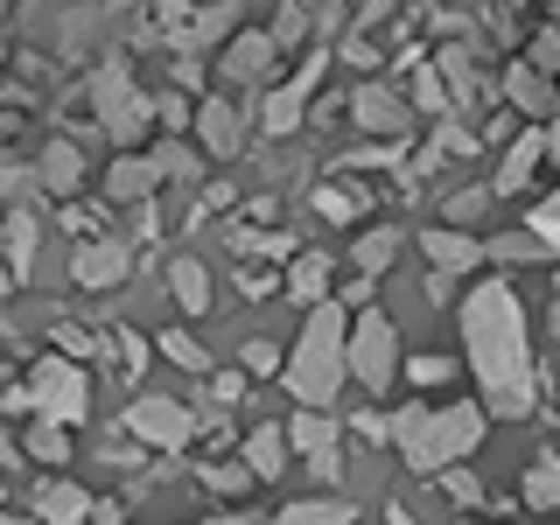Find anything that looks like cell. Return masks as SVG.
<instances>
[{
  "mask_svg": "<svg viewBox=\"0 0 560 525\" xmlns=\"http://www.w3.org/2000/svg\"><path fill=\"white\" fill-rule=\"evenodd\" d=\"M463 343H469V372L483 385V413H533L539 372H533V343H525V302L512 280H483L463 302Z\"/></svg>",
  "mask_w": 560,
  "mask_h": 525,
  "instance_id": "1",
  "label": "cell"
},
{
  "mask_svg": "<svg viewBox=\"0 0 560 525\" xmlns=\"http://www.w3.org/2000/svg\"><path fill=\"white\" fill-rule=\"evenodd\" d=\"M350 372V329H343V302H315L302 337H294V358H288V393L302 407H323L337 399V385Z\"/></svg>",
  "mask_w": 560,
  "mask_h": 525,
  "instance_id": "2",
  "label": "cell"
},
{
  "mask_svg": "<svg viewBox=\"0 0 560 525\" xmlns=\"http://www.w3.org/2000/svg\"><path fill=\"white\" fill-rule=\"evenodd\" d=\"M92 113H98V127L113 133L119 148H133V140L154 127V98L140 92V84H133L119 63H105L98 78H92Z\"/></svg>",
  "mask_w": 560,
  "mask_h": 525,
  "instance_id": "3",
  "label": "cell"
},
{
  "mask_svg": "<svg viewBox=\"0 0 560 525\" xmlns=\"http://www.w3.org/2000/svg\"><path fill=\"white\" fill-rule=\"evenodd\" d=\"M393 372H399V337H393V323H385L378 308H364L358 323H350V378L385 393Z\"/></svg>",
  "mask_w": 560,
  "mask_h": 525,
  "instance_id": "4",
  "label": "cell"
},
{
  "mask_svg": "<svg viewBox=\"0 0 560 525\" xmlns=\"http://www.w3.org/2000/svg\"><path fill=\"white\" fill-rule=\"evenodd\" d=\"M28 399H35V407H43L49 420H63V428L92 413V385H84V372H78L70 358H43V364H35Z\"/></svg>",
  "mask_w": 560,
  "mask_h": 525,
  "instance_id": "5",
  "label": "cell"
},
{
  "mask_svg": "<svg viewBox=\"0 0 560 525\" xmlns=\"http://www.w3.org/2000/svg\"><path fill=\"white\" fill-rule=\"evenodd\" d=\"M127 434L140 448H183L189 434H197V413H189L183 399H133V407H127Z\"/></svg>",
  "mask_w": 560,
  "mask_h": 525,
  "instance_id": "6",
  "label": "cell"
},
{
  "mask_svg": "<svg viewBox=\"0 0 560 525\" xmlns=\"http://www.w3.org/2000/svg\"><path fill=\"white\" fill-rule=\"evenodd\" d=\"M288 442L308 455V469L323 483H337V420H329V413H294L288 420Z\"/></svg>",
  "mask_w": 560,
  "mask_h": 525,
  "instance_id": "7",
  "label": "cell"
},
{
  "mask_svg": "<svg viewBox=\"0 0 560 525\" xmlns=\"http://www.w3.org/2000/svg\"><path fill=\"white\" fill-rule=\"evenodd\" d=\"M350 119H358L364 133H378V140H407V98L385 92V84H364V92L350 98Z\"/></svg>",
  "mask_w": 560,
  "mask_h": 525,
  "instance_id": "8",
  "label": "cell"
},
{
  "mask_svg": "<svg viewBox=\"0 0 560 525\" xmlns=\"http://www.w3.org/2000/svg\"><path fill=\"white\" fill-rule=\"evenodd\" d=\"M315 78H323V57H308V63L267 98V133H294V127H302V119H308V92H315Z\"/></svg>",
  "mask_w": 560,
  "mask_h": 525,
  "instance_id": "9",
  "label": "cell"
},
{
  "mask_svg": "<svg viewBox=\"0 0 560 525\" xmlns=\"http://www.w3.org/2000/svg\"><path fill=\"white\" fill-rule=\"evenodd\" d=\"M547 162V133H512L504 140V162H498V197H518V189H533V168Z\"/></svg>",
  "mask_w": 560,
  "mask_h": 525,
  "instance_id": "10",
  "label": "cell"
},
{
  "mask_svg": "<svg viewBox=\"0 0 560 525\" xmlns=\"http://www.w3.org/2000/svg\"><path fill=\"white\" fill-rule=\"evenodd\" d=\"M393 442L407 455V469H442V455H434V407H399L393 413Z\"/></svg>",
  "mask_w": 560,
  "mask_h": 525,
  "instance_id": "11",
  "label": "cell"
},
{
  "mask_svg": "<svg viewBox=\"0 0 560 525\" xmlns=\"http://www.w3.org/2000/svg\"><path fill=\"white\" fill-rule=\"evenodd\" d=\"M483 442V407H434V455L455 463Z\"/></svg>",
  "mask_w": 560,
  "mask_h": 525,
  "instance_id": "12",
  "label": "cell"
},
{
  "mask_svg": "<svg viewBox=\"0 0 560 525\" xmlns=\"http://www.w3.org/2000/svg\"><path fill=\"white\" fill-rule=\"evenodd\" d=\"M70 273H78V288H119V280H127V245H119V238H92V245H78Z\"/></svg>",
  "mask_w": 560,
  "mask_h": 525,
  "instance_id": "13",
  "label": "cell"
},
{
  "mask_svg": "<svg viewBox=\"0 0 560 525\" xmlns=\"http://www.w3.org/2000/svg\"><path fill=\"white\" fill-rule=\"evenodd\" d=\"M154 183H162L154 154H119V162L105 168V197H113V203H148Z\"/></svg>",
  "mask_w": 560,
  "mask_h": 525,
  "instance_id": "14",
  "label": "cell"
},
{
  "mask_svg": "<svg viewBox=\"0 0 560 525\" xmlns=\"http://www.w3.org/2000/svg\"><path fill=\"white\" fill-rule=\"evenodd\" d=\"M273 63V35H232V49L218 57V78L224 84H259Z\"/></svg>",
  "mask_w": 560,
  "mask_h": 525,
  "instance_id": "15",
  "label": "cell"
},
{
  "mask_svg": "<svg viewBox=\"0 0 560 525\" xmlns=\"http://www.w3.org/2000/svg\"><path fill=\"white\" fill-rule=\"evenodd\" d=\"M197 140H203V154L232 162V154L245 148V127H238V113L224 98H210V105H197Z\"/></svg>",
  "mask_w": 560,
  "mask_h": 525,
  "instance_id": "16",
  "label": "cell"
},
{
  "mask_svg": "<svg viewBox=\"0 0 560 525\" xmlns=\"http://www.w3.org/2000/svg\"><path fill=\"white\" fill-rule=\"evenodd\" d=\"M420 245H428L434 273H469V267H477V259L490 253V245H477V238H469V232H455V224H434V232L420 238Z\"/></svg>",
  "mask_w": 560,
  "mask_h": 525,
  "instance_id": "17",
  "label": "cell"
},
{
  "mask_svg": "<svg viewBox=\"0 0 560 525\" xmlns=\"http://www.w3.org/2000/svg\"><path fill=\"white\" fill-rule=\"evenodd\" d=\"M35 183H43L49 197H78V183H84V154L70 148V140H49L43 162H35Z\"/></svg>",
  "mask_w": 560,
  "mask_h": 525,
  "instance_id": "18",
  "label": "cell"
},
{
  "mask_svg": "<svg viewBox=\"0 0 560 525\" xmlns=\"http://www.w3.org/2000/svg\"><path fill=\"white\" fill-rule=\"evenodd\" d=\"M0 245H8L14 280L35 273V253H43V218H35V210H8V224H0Z\"/></svg>",
  "mask_w": 560,
  "mask_h": 525,
  "instance_id": "19",
  "label": "cell"
},
{
  "mask_svg": "<svg viewBox=\"0 0 560 525\" xmlns=\"http://www.w3.org/2000/svg\"><path fill=\"white\" fill-rule=\"evenodd\" d=\"M35 512H43V525H84L98 504L84 498L78 483H43V490H35Z\"/></svg>",
  "mask_w": 560,
  "mask_h": 525,
  "instance_id": "20",
  "label": "cell"
},
{
  "mask_svg": "<svg viewBox=\"0 0 560 525\" xmlns=\"http://www.w3.org/2000/svg\"><path fill=\"white\" fill-rule=\"evenodd\" d=\"M504 98H512L518 113H533V119H547V113H553V84L539 78L533 63H512V70H504Z\"/></svg>",
  "mask_w": 560,
  "mask_h": 525,
  "instance_id": "21",
  "label": "cell"
},
{
  "mask_svg": "<svg viewBox=\"0 0 560 525\" xmlns=\"http://www.w3.org/2000/svg\"><path fill=\"white\" fill-rule=\"evenodd\" d=\"M288 434H280V428H259L253 434V442H245V469H253V477L259 483H280V469H288Z\"/></svg>",
  "mask_w": 560,
  "mask_h": 525,
  "instance_id": "22",
  "label": "cell"
},
{
  "mask_svg": "<svg viewBox=\"0 0 560 525\" xmlns=\"http://www.w3.org/2000/svg\"><path fill=\"white\" fill-rule=\"evenodd\" d=\"M168 294L189 315H203L210 308V267H203V259H168Z\"/></svg>",
  "mask_w": 560,
  "mask_h": 525,
  "instance_id": "23",
  "label": "cell"
},
{
  "mask_svg": "<svg viewBox=\"0 0 560 525\" xmlns=\"http://www.w3.org/2000/svg\"><path fill=\"white\" fill-rule=\"evenodd\" d=\"M232 22H238V8H203V14H189V22H175V49H183V57H189V49L218 43V35L232 28Z\"/></svg>",
  "mask_w": 560,
  "mask_h": 525,
  "instance_id": "24",
  "label": "cell"
},
{
  "mask_svg": "<svg viewBox=\"0 0 560 525\" xmlns=\"http://www.w3.org/2000/svg\"><path fill=\"white\" fill-rule=\"evenodd\" d=\"M280 525H358V504L350 498H308V504H288Z\"/></svg>",
  "mask_w": 560,
  "mask_h": 525,
  "instance_id": "25",
  "label": "cell"
},
{
  "mask_svg": "<svg viewBox=\"0 0 560 525\" xmlns=\"http://www.w3.org/2000/svg\"><path fill=\"white\" fill-rule=\"evenodd\" d=\"M525 504L533 512H553L560 504V455H533L525 463Z\"/></svg>",
  "mask_w": 560,
  "mask_h": 525,
  "instance_id": "26",
  "label": "cell"
},
{
  "mask_svg": "<svg viewBox=\"0 0 560 525\" xmlns=\"http://www.w3.org/2000/svg\"><path fill=\"white\" fill-rule=\"evenodd\" d=\"M288 294H294V302H323V294H329V259L323 253H302L288 267Z\"/></svg>",
  "mask_w": 560,
  "mask_h": 525,
  "instance_id": "27",
  "label": "cell"
},
{
  "mask_svg": "<svg viewBox=\"0 0 560 525\" xmlns=\"http://www.w3.org/2000/svg\"><path fill=\"white\" fill-rule=\"evenodd\" d=\"M399 245H407V238H399L393 224H378V232H364V238H358V267H364V273H385V267L399 259Z\"/></svg>",
  "mask_w": 560,
  "mask_h": 525,
  "instance_id": "28",
  "label": "cell"
},
{
  "mask_svg": "<svg viewBox=\"0 0 560 525\" xmlns=\"http://www.w3.org/2000/svg\"><path fill=\"white\" fill-rule=\"evenodd\" d=\"M28 455H35V463H70V434H63V420H43V428H35L28 434Z\"/></svg>",
  "mask_w": 560,
  "mask_h": 525,
  "instance_id": "29",
  "label": "cell"
},
{
  "mask_svg": "<svg viewBox=\"0 0 560 525\" xmlns=\"http://www.w3.org/2000/svg\"><path fill=\"white\" fill-rule=\"evenodd\" d=\"M162 358H168V364H183V372H203L210 350L189 337V329H162Z\"/></svg>",
  "mask_w": 560,
  "mask_h": 525,
  "instance_id": "30",
  "label": "cell"
},
{
  "mask_svg": "<svg viewBox=\"0 0 560 525\" xmlns=\"http://www.w3.org/2000/svg\"><path fill=\"white\" fill-rule=\"evenodd\" d=\"M197 477H203V490H218V498H238V490H245V483H259V477H253V469H238V463H203V469H197Z\"/></svg>",
  "mask_w": 560,
  "mask_h": 525,
  "instance_id": "31",
  "label": "cell"
},
{
  "mask_svg": "<svg viewBox=\"0 0 560 525\" xmlns=\"http://www.w3.org/2000/svg\"><path fill=\"white\" fill-rule=\"evenodd\" d=\"M315 210H323L329 224H343V218H358V189H343V183H329V189H315Z\"/></svg>",
  "mask_w": 560,
  "mask_h": 525,
  "instance_id": "32",
  "label": "cell"
},
{
  "mask_svg": "<svg viewBox=\"0 0 560 525\" xmlns=\"http://www.w3.org/2000/svg\"><path fill=\"white\" fill-rule=\"evenodd\" d=\"M232 245H238L245 259H280L294 238H288V232H280V238H273V232H232Z\"/></svg>",
  "mask_w": 560,
  "mask_h": 525,
  "instance_id": "33",
  "label": "cell"
},
{
  "mask_svg": "<svg viewBox=\"0 0 560 525\" xmlns=\"http://www.w3.org/2000/svg\"><path fill=\"white\" fill-rule=\"evenodd\" d=\"M238 358H245V372H253V378H267V372H280V343H267V337H253V343L238 350Z\"/></svg>",
  "mask_w": 560,
  "mask_h": 525,
  "instance_id": "34",
  "label": "cell"
},
{
  "mask_svg": "<svg viewBox=\"0 0 560 525\" xmlns=\"http://www.w3.org/2000/svg\"><path fill=\"white\" fill-rule=\"evenodd\" d=\"M154 119H162V127H168V133H183V127H197V113H189V105H183V98H175V92H162V98H154Z\"/></svg>",
  "mask_w": 560,
  "mask_h": 525,
  "instance_id": "35",
  "label": "cell"
},
{
  "mask_svg": "<svg viewBox=\"0 0 560 525\" xmlns=\"http://www.w3.org/2000/svg\"><path fill=\"white\" fill-rule=\"evenodd\" d=\"M490 253H498V259H539V238H533V232H504Z\"/></svg>",
  "mask_w": 560,
  "mask_h": 525,
  "instance_id": "36",
  "label": "cell"
},
{
  "mask_svg": "<svg viewBox=\"0 0 560 525\" xmlns=\"http://www.w3.org/2000/svg\"><path fill=\"white\" fill-rule=\"evenodd\" d=\"M533 70H539V78H553V70H560V28H547L533 43Z\"/></svg>",
  "mask_w": 560,
  "mask_h": 525,
  "instance_id": "37",
  "label": "cell"
},
{
  "mask_svg": "<svg viewBox=\"0 0 560 525\" xmlns=\"http://www.w3.org/2000/svg\"><path fill=\"white\" fill-rule=\"evenodd\" d=\"M477 210H483V189H455V197H448V224L463 232V224L477 218Z\"/></svg>",
  "mask_w": 560,
  "mask_h": 525,
  "instance_id": "38",
  "label": "cell"
},
{
  "mask_svg": "<svg viewBox=\"0 0 560 525\" xmlns=\"http://www.w3.org/2000/svg\"><path fill=\"white\" fill-rule=\"evenodd\" d=\"M154 168H162V175H175V183H189V175H197V154H183V148H162V154H154Z\"/></svg>",
  "mask_w": 560,
  "mask_h": 525,
  "instance_id": "39",
  "label": "cell"
},
{
  "mask_svg": "<svg viewBox=\"0 0 560 525\" xmlns=\"http://www.w3.org/2000/svg\"><path fill=\"white\" fill-rule=\"evenodd\" d=\"M407 378H413V385H442V378H448V358H434V350H428V358L407 364Z\"/></svg>",
  "mask_w": 560,
  "mask_h": 525,
  "instance_id": "40",
  "label": "cell"
},
{
  "mask_svg": "<svg viewBox=\"0 0 560 525\" xmlns=\"http://www.w3.org/2000/svg\"><path fill=\"white\" fill-rule=\"evenodd\" d=\"M413 98L428 105V113H442L448 105V92H442V70H420V84H413Z\"/></svg>",
  "mask_w": 560,
  "mask_h": 525,
  "instance_id": "41",
  "label": "cell"
},
{
  "mask_svg": "<svg viewBox=\"0 0 560 525\" xmlns=\"http://www.w3.org/2000/svg\"><path fill=\"white\" fill-rule=\"evenodd\" d=\"M533 238H553L560 245V197H547V203L533 210Z\"/></svg>",
  "mask_w": 560,
  "mask_h": 525,
  "instance_id": "42",
  "label": "cell"
},
{
  "mask_svg": "<svg viewBox=\"0 0 560 525\" xmlns=\"http://www.w3.org/2000/svg\"><path fill=\"white\" fill-rule=\"evenodd\" d=\"M448 498H455V504H477V498H483V483L469 477V469H448Z\"/></svg>",
  "mask_w": 560,
  "mask_h": 525,
  "instance_id": "43",
  "label": "cell"
},
{
  "mask_svg": "<svg viewBox=\"0 0 560 525\" xmlns=\"http://www.w3.org/2000/svg\"><path fill=\"white\" fill-rule=\"evenodd\" d=\"M57 350H70V358H92V337H84V329H57Z\"/></svg>",
  "mask_w": 560,
  "mask_h": 525,
  "instance_id": "44",
  "label": "cell"
},
{
  "mask_svg": "<svg viewBox=\"0 0 560 525\" xmlns=\"http://www.w3.org/2000/svg\"><path fill=\"white\" fill-rule=\"evenodd\" d=\"M238 393H245V378H238V372H224V378H218V393H210V399H218V407H232Z\"/></svg>",
  "mask_w": 560,
  "mask_h": 525,
  "instance_id": "45",
  "label": "cell"
},
{
  "mask_svg": "<svg viewBox=\"0 0 560 525\" xmlns=\"http://www.w3.org/2000/svg\"><path fill=\"white\" fill-rule=\"evenodd\" d=\"M364 302H372V273H364V280H350V288H343V308H364Z\"/></svg>",
  "mask_w": 560,
  "mask_h": 525,
  "instance_id": "46",
  "label": "cell"
},
{
  "mask_svg": "<svg viewBox=\"0 0 560 525\" xmlns=\"http://www.w3.org/2000/svg\"><path fill=\"white\" fill-rule=\"evenodd\" d=\"M0 189H8V197H22V189H28V175L14 168V162H0Z\"/></svg>",
  "mask_w": 560,
  "mask_h": 525,
  "instance_id": "47",
  "label": "cell"
},
{
  "mask_svg": "<svg viewBox=\"0 0 560 525\" xmlns=\"http://www.w3.org/2000/svg\"><path fill=\"white\" fill-rule=\"evenodd\" d=\"M175 84H183V92H189V84H203V70H197V57H175Z\"/></svg>",
  "mask_w": 560,
  "mask_h": 525,
  "instance_id": "48",
  "label": "cell"
},
{
  "mask_svg": "<svg viewBox=\"0 0 560 525\" xmlns=\"http://www.w3.org/2000/svg\"><path fill=\"white\" fill-rule=\"evenodd\" d=\"M358 434H364V442H385V434H393V428H385L378 413H358Z\"/></svg>",
  "mask_w": 560,
  "mask_h": 525,
  "instance_id": "49",
  "label": "cell"
},
{
  "mask_svg": "<svg viewBox=\"0 0 560 525\" xmlns=\"http://www.w3.org/2000/svg\"><path fill=\"white\" fill-rule=\"evenodd\" d=\"M547 162L560 168V127H547Z\"/></svg>",
  "mask_w": 560,
  "mask_h": 525,
  "instance_id": "50",
  "label": "cell"
},
{
  "mask_svg": "<svg viewBox=\"0 0 560 525\" xmlns=\"http://www.w3.org/2000/svg\"><path fill=\"white\" fill-rule=\"evenodd\" d=\"M8 280H14V267H8V245H0V294H8Z\"/></svg>",
  "mask_w": 560,
  "mask_h": 525,
  "instance_id": "51",
  "label": "cell"
},
{
  "mask_svg": "<svg viewBox=\"0 0 560 525\" xmlns=\"http://www.w3.org/2000/svg\"><path fill=\"white\" fill-rule=\"evenodd\" d=\"M203 525H253V518H203Z\"/></svg>",
  "mask_w": 560,
  "mask_h": 525,
  "instance_id": "52",
  "label": "cell"
},
{
  "mask_svg": "<svg viewBox=\"0 0 560 525\" xmlns=\"http://www.w3.org/2000/svg\"><path fill=\"white\" fill-rule=\"evenodd\" d=\"M553 337H560V302H553Z\"/></svg>",
  "mask_w": 560,
  "mask_h": 525,
  "instance_id": "53",
  "label": "cell"
},
{
  "mask_svg": "<svg viewBox=\"0 0 560 525\" xmlns=\"http://www.w3.org/2000/svg\"><path fill=\"white\" fill-rule=\"evenodd\" d=\"M553 420H560V413H553Z\"/></svg>",
  "mask_w": 560,
  "mask_h": 525,
  "instance_id": "54",
  "label": "cell"
}]
</instances>
